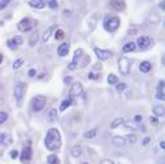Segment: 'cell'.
<instances>
[{
  "instance_id": "7a4b0ae2",
  "label": "cell",
  "mask_w": 165,
  "mask_h": 164,
  "mask_svg": "<svg viewBox=\"0 0 165 164\" xmlns=\"http://www.w3.org/2000/svg\"><path fill=\"white\" fill-rule=\"evenodd\" d=\"M38 25V22L33 18H24L22 21L18 22L17 28L20 31H30L31 29H34L35 26Z\"/></svg>"
},
{
  "instance_id": "74e56055",
  "label": "cell",
  "mask_w": 165,
  "mask_h": 164,
  "mask_svg": "<svg viewBox=\"0 0 165 164\" xmlns=\"http://www.w3.org/2000/svg\"><path fill=\"white\" fill-rule=\"evenodd\" d=\"M12 41H13L18 46V44H21L22 42H24V39H22L21 37H18V35H16V37H13V38H12Z\"/></svg>"
},
{
  "instance_id": "5bb4252c",
  "label": "cell",
  "mask_w": 165,
  "mask_h": 164,
  "mask_svg": "<svg viewBox=\"0 0 165 164\" xmlns=\"http://www.w3.org/2000/svg\"><path fill=\"white\" fill-rule=\"evenodd\" d=\"M152 112H153V115H155L156 117H164V115H165V108H164L163 104H160V106H155V107L152 108Z\"/></svg>"
},
{
  "instance_id": "83f0119b",
  "label": "cell",
  "mask_w": 165,
  "mask_h": 164,
  "mask_svg": "<svg viewBox=\"0 0 165 164\" xmlns=\"http://www.w3.org/2000/svg\"><path fill=\"white\" fill-rule=\"evenodd\" d=\"M47 162H48V164H60V159L56 155H48Z\"/></svg>"
},
{
  "instance_id": "836d02e7",
  "label": "cell",
  "mask_w": 165,
  "mask_h": 164,
  "mask_svg": "<svg viewBox=\"0 0 165 164\" xmlns=\"http://www.w3.org/2000/svg\"><path fill=\"white\" fill-rule=\"evenodd\" d=\"M7 46H8V48H9V50H12V51H14L16 48L18 47V46H17V44L14 43V42L12 41V39H9V41H7Z\"/></svg>"
},
{
  "instance_id": "681fc988",
  "label": "cell",
  "mask_w": 165,
  "mask_h": 164,
  "mask_svg": "<svg viewBox=\"0 0 165 164\" xmlns=\"http://www.w3.org/2000/svg\"><path fill=\"white\" fill-rule=\"evenodd\" d=\"M160 8L164 11V8H165V7H164V1H161V3H160Z\"/></svg>"
},
{
  "instance_id": "8fae6325",
  "label": "cell",
  "mask_w": 165,
  "mask_h": 164,
  "mask_svg": "<svg viewBox=\"0 0 165 164\" xmlns=\"http://www.w3.org/2000/svg\"><path fill=\"white\" fill-rule=\"evenodd\" d=\"M165 83H164V81H160L159 82V85H157V90H156V98L157 99H160V100H164L165 99Z\"/></svg>"
},
{
  "instance_id": "ac0fdd59",
  "label": "cell",
  "mask_w": 165,
  "mask_h": 164,
  "mask_svg": "<svg viewBox=\"0 0 165 164\" xmlns=\"http://www.w3.org/2000/svg\"><path fill=\"white\" fill-rule=\"evenodd\" d=\"M56 119H57V110L56 108H51L47 116V121L48 123H55Z\"/></svg>"
},
{
  "instance_id": "f1b7e54d",
  "label": "cell",
  "mask_w": 165,
  "mask_h": 164,
  "mask_svg": "<svg viewBox=\"0 0 165 164\" xmlns=\"http://www.w3.org/2000/svg\"><path fill=\"white\" fill-rule=\"evenodd\" d=\"M64 37H65L64 30H61V29H57V30H56V33H55V39H56V41H61V39H64Z\"/></svg>"
},
{
  "instance_id": "7bdbcfd3",
  "label": "cell",
  "mask_w": 165,
  "mask_h": 164,
  "mask_svg": "<svg viewBox=\"0 0 165 164\" xmlns=\"http://www.w3.org/2000/svg\"><path fill=\"white\" fill-rule=\"evenodd\" d=\"M150 142H151V138H150V137H144V138H143V142H142V143H143V146H147Z\"/></svg>"
},
{
  "instance_id": "8992f818",
  "label": "cell",
  "mask_w": 165,
  "mask_h": 164,
  "mask_svg": "<svg viewBox=\"0 0 165 164\" xmlns=\"http://www.w3.org/2000/svg\"><path fill=\"white\" fill-rule=\"evenodd\" d=\"M135 46H138V48H139V50H142V51L148 50V48L152 46V39H151L150 37H147V35H143V37L138 38L137 44H135Z\"/></svg>"
},
{
  "instance_id": "f35d334b",
  "label": "cell",
  "mask_w": 165,
  "mask_h": 164,
  "mask_svg": "<svg viewBox=\"0 0 165 164\" xmlns=\"http://www.w3.org/2000/svg\"><path fill=\"white\" fill-rule=\"evenodd\" d=\"M48 7L51 9L57 8V1H56V0H48Z\"/></svg>"
},
{
  "instance_id": "7402d4cb",
  "label": "cell",
  "mask_w": 165,
  "mask_h": 164,
  "mask_svg": "<svg viewBox=\"0 0 165 164\" xmlns=\"http://www.w3.org/2000/svg\"><path fill=\"white\" fill-rule=\"evenodd\" d=\"M125 141H126L127 145H135L138 141V137L135 136V134H129L126 138H125Z\"/></svg>"
},
{
  "instance_id": "c3c4849f",
  "label": "cell",
  "mask_w": 165,
  "mask_h": 164,
  "mask_svg": "<svg viewBox=\"0 0 165 164\" xmlns=\"http://www.w3.org/2000/svg\"><path fill=\"white\" fill-rule=\"evenodd\" d=\"M160 147H161V149H165V142H164V141H161V142H160Z\"/></svg>"
},
{
  "instance_id": "30bf717a",
  "label": "cell",
  "mask_w": 165,
  "mask_h": 164,
  "mask_svg": "<svg viewBox=\"0 0 165 164\" xmlns=\"http://www.w3.org/2000/svg\"><path fill=\"white\" fill-rule=\"evenodd\" d=\"M94 52L96 54V56H98L99 60H107V59H109L112 56V52L111 51L101 50V48H98V47L94 48Z\"/></svg>"
},
{
  "instance_id": "603a6c76",
  "label": "cell",
  "mask_w": 165,
  "mask_h": 164,
  "mask_svg": "<svg viewBox=\"0 0 165 164\" xmlns=\"http://www.w3.org/2000/svg\"><path fill=\"white\" fill-rule=\"evenodd\" d=\"M38 38H39V35H38V33L35 31L34 34H31L30 38H29V44H30L31 47H34V46L38 43Z\"/></svg>"
},
{
  "instance_id": "ba28073f",
  "label": "cell",
  "mask_w": 165,
  "mask_h": 164,
  "mask_svg": "<svg viewBox=\"0 0 165 164\" xmlns=\"http://www.w3.org/2000/svg\"><path fill=\"white\" fill-rule=\"evenodd\" d=\"M24 94H25V85L22 82H18L14 87V98L17 100V104H21L22 99H24Z\"/></svg>"
},
{
  "instance_id": "f907efd6",
  "label": "cell",
  "mask_w": 165,
  "mask_h": 164,
  "mask_svg": "<svg viewBox=\"0 0 165 164\" xmlns=\"http://www.w3.org/2000/svg\"><path fill=\"white\" fill-rule=\"evenodd\" d=\"M1 61H3V55L0 54V64H1Z\"/></svg>"
},
{
  "instance_id": "b9f144b4",
  "label": "cell",
  "mask_w": 165,
  "mask_h": 164,
  "mask_svg": "<svg viewBox=\"0 0 165 164\" xmlns=\"http://www.w3.org/2000/svg\"><path fill=\"white\" fill-rule=\"evenodd\" d=\"M17 156H18V151H17V150H13V151H11V158L12 159H17Z\"/></svg>"
},
{
  "instance_id": "ab89813d",
  "label": "cell",
  "mask_w": 165,
  "mask_h": 164,
  "mask_svg": "<svg viewBox=\"0 0 165 164\" xmlns=\"http://www.w3.org/2000/svg\"><path fill=\"white\" fill-rule=\"evenodd\" d=\"M35 74H37V70H35L34 68H31V69H29V72H28V76H29V77H34Z\"/></svg>"
},
{
  "instance_id": "60d3db41",
  "label": "cell",
  "mask_w": 165,
  "mask_h": 164,
  "mask_svg": "<svg viewBox=\"0 0 165 164\" xmlns=\"http://www.w3.org/2000/svg\"><path fill=\"white\" fill-rule=\"evenodd\" d=\"M150 121H151V124H152L153 126H156L157 124H159V120H157L156 117H150Z\"/></svg>"
},
{
  "instance_id": "bcb514c9",
  "label": "cell",
  "mask_w": 165,
  "mask_h": 164,
  "mask_svg": "<svg viewBox=\"0 0 165 164\" xmlns=\"http://www.w3.org/2000/svg\"><path fill=\"white\" fill-rule=\"evenodd\" d=\"M90 78H91V80H96V78H99V76H98V74L95 76L94 73H91V74H90Z\"/></svg>"
},
{
  "instance_id": "7dc6e473",
  "label": "cell",
  "mask_w": 165,
  "mask_h": 164,
  "mask_svg": "<svg viewBox=\"0 0 165 164\" xmlns=\"http://www.w3.org/2000/svg\"><path fill=\"white\" fill-rule=\"evenodd\" d=\"M69 81H72V77H67V78H65V80H64V82H65V83H69Z\"/></svg>"
},
{
  "instance_id": "3957f363",
  "label": "cell",
  "mask_w": 165,
  "mask_h": 164,
  "mask_svg": "<svg viewBox=\"0 0 165 164\" xmlns=\"http://www.w3.org/2000/svg\"><path fill=\"white\" fill-rule=\"evenodd\" d=\"M82 95H83V87H82V85L80 82H74V83L72 85L70 90H69V99L73 102L74 99L82 97Z\"/></svg>"
},
{
  "instance_id": "4dcf8cb0",
  "label": "cell",
  "mask_w": 165,
  "mask_h": 164,
  "mask_svg": "<svg viewBox=\"0 0 165 164\" xmlns=\"http://www.w3.org/2000/svg\"><path fill=\"white\" fill-rule=\"evenodd\" d=\"M108 83L109 85L118 83V77L116 76V74H109V76H108Z\"/></svg>"
},
{
  "instance_id": "e0dca14e",
  "label": "cell",
  "mask_w": 165,
  "mask_h": 164,
  "mask_svg": "<svg viewBox=\"0 0 165 164\" xmlns=\"http://www.w3.org/2000/svg\"><path fill=\"white\" fill-rule=\"evenodd\" d=\"M112 143H113L114 146H118V147H122V146H125L126 145V141H125V138L124 137H113L112 138Z\"/></svg>"
},
{
  "instance_id": "f546056e",
  "label": "cell",
  "mask_w": 165,
  "mask_h": 164,
  "mask_svg": "<svg viewBox=\"0 0 165 164\" xmlns=\"http://www.w3.org/2000/svg\"><path fill=\"white\" fill-rule=\"evenodd\" d=\"M8 142H11V138L8 137V134H5V133H1L0 134V145H5V143H8Z\"/></svg>"
},
{
  "instance_id": "cb8c5ba5",
  "label": "cell",
  "mask_w": 165,
  "mask_h": 164,
  "mask_svg": "<svg viewBox=\"0 0 165 164\" xmlns=\"http://www.w3.org/2000/svg\"><path fill=\"white\" fill-rule=\"evenodd\" d=\"M135 43H133V42H129V43H126L124 46V48H122V51L124 52H133V51H135Z\"/></svg>"
},
{
  "instance_id": "2e32d148",
  "label": "cell",
  "mask_w": 165,
  "mask_h": 164,
  "mask_svg": "<svg viewBox=\"0 0 165 164\" xmlns=\"http://www.w3.org/2000/svg\"><path fill=\"white\" fill-rule=\"evenodd\" d=\"M54 30H56V25H52V26H49V28L46 30V33L43 34V37H42V41L43 42H47L49 38H51V35H52V33H54Z\"/></svg>"
},
{
  "instance_id": "d6986e66",
  "label": "cell",
  "mask_w": 165,
  "mask_h": 164,
  "mask_svg": "<svg viewBox=\"0 0 165 164\" xmlns=\"http://www.w3.org/2000/svg\"><path fill=\"white\" fill-rule=\"evenodd\" d=\"M70 155L73 156V158H80V156L82 155V149H81V146H80V145H75V146L72 147Z\"/></svg>"
},
{
  "instance_id": "4316f807",
  "label": "cell",
  "mask_w": 165,
  "mask_h": 164,
  "mask_svg": "<svg viewBox=\"0 0 165 164\" xmlns=\"http://www.w3.org/2000/svg\"><path fill=\"white\" fill-rule=\"evenodd\" d=\"M122 123H124V119H122V117H118V119L113 120V121H112V124H111V129H116V128L120 126Z\"/></svg>"
},
{
  "instance_id": "5b68a950",
  "label": "cell",
  "mask_w": 165,
  "mask_h": 164,
  "mask_svg": "<svg viewBox=\"0 0 165 164\" xmlns=\"http://www.w3.org/2000/svg\"><path fill=\"white\" fill-rule=\"evenodd\" d=\"M120 26V18L118 17H109L108 20L104 21V29L109 33L116 31Z\"/></svg>"
},
{
  "instance_id": "e575fe53",
  "label": "cell",
  "mask_w": 165,
  "mask_h": 164,
  "mask_svg": "<svg viewBox=\"0 0 165 164\" xmlns=\"http://www.w3.org/2000/svg\"><path fill=\"white\" fill-rule=\"evenodd\" d=\"M127 86L125 83H122V82H120V83H116V90H117V93H122V91L126 89Z\"/></svg>"
},
{
  "instance_id": "44dd1931",
  "label": "cell",
  "mask_w": 165,
  "mask_h": 164,
  "mask_svg": "<svg viewBox=\"0 0 165 164\" xmlns=\"http://www.w3.org/2000/svg\"><path fill=\"white\" fill-rule=\"evenodd\" d=\"M96 134H98V128H92V129L87 130V132L83 134V137L87 139H91V138H94V137H96Z\"/></svg>"
},
{
  "instance_id": "d590c367",
  "label": "cell",
  "mask_w": 165,
  "mask_h": 164,
  "mask_svg": "<svg viewBox=\"0 0 165 164\" xmlns=\"http://www.w3.org/2000/svg\"><path fill=\"white\" fill-rule=\"evenodd\" d=\"M7 119H8V113L3 112V111H1V112H0V125H1L3 123H5Z\"/></svg>"
},
{
  "instance_id": "9c48e42d",
  "label": "cell",
  "mask_w": 165,
  "mask_h": 164,
  "mask_svg": "<svg viewBox=\"0 0 165 164\" xmlns=\"http://www.w3.org/2000/svg\"><path fill=\"white\" fill-rule=\"evenodd\" d=\"M33 158V150H31V146H26L24 147V150H22V154H21V162L28 164L30 163V160Z\"/></svg>"
},
{
  "instance_id": "8d00e7d4",
  "label": "cell",
  "mask_w": 165,
  "mask_h": 164,
  "mask_svg": "<svg viewBox=\"0 0 165 164\" xmlns=\"http://www.w3.org/2000/svg\"><path fill=\"white\" fill-rule=\"evenodd\" d=\"M11 1L12 0H1V1H0V11H3L4 8H7V5H8Z\"/></svg>"
},
{
  "instance_id": "4fadbf2b",
  "label": "cell",
  "mask_w": 165,
  "mask_h": 164,
  "mask_svg": "<svg viewBox=\"0 0 165 164\" xmlns=\"http://www.w3.org/2000/svg\"><path fill=\"white\" fill-rule=\"evenodd\" d=\"M111 7L114 11H124L125 9V0H111Z\"/></svg>"
},
{
  "instance_id": "52a82bcc",
  "label": "cell",
  "mask_w": 165,
  "mask_h": 164,
  "mask_svg": "<svg viewBox=\"0 0 165 164\" xmlns=\"http://www.w3.org/2000/svg\"><path fill=\"white\" fill-rule=\"evenodd\" d=\"M118 68H120V72L126 76V74L130 73V60L127 57H120L118 60Z\"/></svg>"
},
{
  "instance_id": "ffe728a7",
  "label": "cell",
  "mask_w": 165,
  "mask_h": 164,
  "mask_svg": "<svg viewBox=\"0 0 165 164\" xmlns=\"http://www.w3.org/2000/svg\"><path fill=\"white\" fill-rule=\"evenodd\" d=\"M151 68H152V65H151L150 61H142L139 65V69L142 73H148L151 70Z\"/></svg>"
},
{
  "instance_id": "1f68e13d",
  "label": "cell",
  "mask_w": 165,
  "mask_h": 164,
  "mask_svg": "<svg viewBox=\"0 0 165 164\" xmlns=\"http://www.w3.org/2000/svg\"><path fill=\"white\" fill-rule=\"evenodd\" d=\"M24 63H25V60H24V59H22V57H18L17 60H16L14 63H13V65H12V67H13V69H18V68L21 67V65L24 64Z\"/></svg>"
},
{
  "instance_id": "277c9868",
  "label": "cell",
  "mask_w": 165,
  "mask_h": 164,
  "mask_svg": "<svg viewBox=\"0 0 165 164\" xmlns=\"http://www.w3.org/2000/svg\"><path fill=\"white\" fill-rule=\"evenodd\" d=\"M33 111L34 112H39V111H42L43 108L46 107V104H47V99H46V97H43V95H37V97H34V99H33Z\"/></svg>"
},
{
  "instance_id": "d6a6232c",
  "label": "cell",
  "mask_w": 165,
  "mask_h": 164,
  "mask_svg": "<svg viewBox=\"0 0 165 164\" xmlns=\"http://www.w3.org/2000/svg\"><path fill=\"white\" fill-rule=\"evenodd\" d=\"M78 59H80V57H75V56H74L73 60H72V63L68 65V68H69L70 70H73V69H75V68L78 67Z\"/></svg>"
},
{
  "instance_id": "f6af8a7d",
  "label": "cell",
  "mask_w": 165,
  "mask_h": 164,
  "mask_svg": "<svg viewBox=\"0 0 165 164\" xmlns=\"http://www.w3.org/2000/svg\"><path fill=\"white\" fill-rule=\"evenodd\" d=\"M134 120L137 121V123H140V121H142V116H140V115H137V116L134 117Z\"/></svg>"
},
{
  "instance_id": "816d5d0a",
  "label": "cell",
  "mask_w": 165,
  "mask_h": 164,
  "mask_svg": "<svg viewBox=\"0 0 165 164\" xmlns=\"http://www.w3.org/2000/svg\"><path fill=\"white\" fill-rule=\"evenodd\" d=\"M81 164H88L87 162H83V163H81Z\"/></svg>"
},
{
  "instance_id": "ee69618b",
  "label": "cell",
  "mask_w": 165,
  "mask_h": 164,
  "mask_svg": "<svg viewBox=\"0 0 165 164\" xmlns=\"http://www.w3.org/2000/svg\"><path fill=\"white\" fill-rule=\"evenodd\" d=\"M100 164H114V163H113V160H111V159H104V160H101Z\"/></svg>"
},
{
  "instance_id": "d4e9b609",
  "label": "cell",
  "mask_w": 165,
  "mask_h": 164,
  "mask_svg": "<svg viewBox=\"0 0 165 164\" xmlns=\"http://www.w3.org/2000/svg\"><path fill=\"white\" fill-rule=\"evenodd\" d=\"M70 104H72V100L69 99V98H68V99H64L61 102V104H60V111H61V112H64L67 108L70 107Z\"/></svg>"
},
{
  "instance_id": "6da1fadb",
  "label": "cell",
  "mask_w": 165,
  "mask_h": 164,
  "mask_svg": "<svg viewBox=\"0 0 165 164\" xmlns=\"http://www.w3.org/2000/svg\"><path fill=\"white\" fill-rule=\"evenodd\" d=\"M44 145L49 151H57L61 147V136L59 129L56 128H51L48 129L47 134H46V139H44Z\"/></svg>"
},
{
  "instance_id": "484cf974",
  "label": "cell",
  "mask_w": 165,
  "mask_h": 164,
  "mask_svg": "<svg viewBox=\"0 0 165 164\" xmlns=\"http://www.w3.org/2000/svg\"><path fill=\"white\" fill-rule=\"evenodd\" d=\"M122 125L125 129H130V130H137L138 129V125L137 124H134V123H130V121H127V123H122Z\"/></svg>"
},
{
  "instance_id": "9a60e30c",
  "label": "cell",
  "mask_w": 165,
  "mask_h": 164,
  "mask_svg": "<svg viewBox=\"0 0 165 164\" xmlns=\"http://www.w3.org/2000/svg\"><path fill=\"white\" fill-rule=\"evenodd\" d=\"M29 5L33 7V8H35V9H43L46 5V1L44 0H30V1H29Z\"/></svg>"
},
{
  "instance_id": "7c38bea8",
  "label": "cell",
  "mask_w": 165,
  "mask_h": 164,
  "mask_svg": "<svg viewBox=\"0 0 165 164\" xmlns=\"http://www.w3.org/2000/svg\"><path fill=\"white\" fill-rule=\"evenodd\" d=\"M68 54H69V44L67 43V42H62L57 48V55L61 56V57H64V56H67Z\"/></svg>"
}]
</instances>
